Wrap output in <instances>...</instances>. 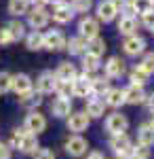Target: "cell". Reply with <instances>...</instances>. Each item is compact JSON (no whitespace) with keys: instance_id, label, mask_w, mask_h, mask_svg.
<instances>
[{"instance_id":"9","label":"cell","mask_w":154,"mask_h":159,"mask_svg":"<svg viewBox=\"0 0 154 159\" xmlns=\"http://www.w3.org/2000/svg\"><path fill=\"white\" fill-rule=\"evenodd\" d=\"M125 60H120L118 55H112V57H108V61L104 64V76H108L110 81L112 79H120L122 74H125Z\"/></svg>"},{"instance_id":"41","label":"cell","mask_w":154,"mask_h":159,"mask_svg":"<svg viewBox=\"0 0 154 159\" xmlns=\"http://www.w3.org/2000/svg\"><path fill=\"white\" fill-rule=\"evenodd\" d=\"M142 24L148 28V30H152L154 28V9L152 11H148V13H143L142 15Z\"/></svg>"},{"instance_id":"29","label":"cell","mask_w":154,"mask_h":159,"mask_svg":"<svg viewBox=\"0 0 154 159\" xmlns=\"http://www.w3.org/2000/svg\"><path fill=\"white\" fill-rule=\"evenodd\" d=\"M25 47L30 51H40L45 49V40H42V32H30V34H25Z\"/></svg>"},{"instance_id":"8","label":"cell","mask_w":154,"mask_h":159,"mask_svg":"<svg viewBox=\"0 0 154 159\" xmlns=\"http://www.w3.org/2000/svg\"><path fill=\"white\" fill-rule=\"evenodd\" d=\"M87 148H89V144H87V140L80 134H74L66 140V153L72 155V157H83L87 153Z\"/></svg>"},{"instance_id":"10","label":"cell","mask_w":154,"mask_h":159,"mask_svg":"<svg viewBox=\"0 0 154 159\" xmlns=\"http://www.w3.org/2000/svg\"><path fill=\"white\" fill-rule=\"evenodd\" d=\"M122 51H125L129 57H137V55H142L143 51H146V40H143L142 36H137V34L127 36L125 43H122Z\"/></svg>"},{"instance_id":"33","label":"cell","mask_w":154,"mask_h":159,"mask_svg":"<svg viewBox=\"0 0 154 159\" xmlns=\"http://www.w3.org/2000/svg\"><path fill=\"white\" fill-rule=\"evenodd\" d=\"M55 91H57V98H66L70 100L74 93H72V81H57L55 85Z\"/></svg>"},{"instance_id":"42","label":"cell","mask_w":154,"mask_h":159,"mask_svg":"<svg viewBox=\"0 0 154 159\" xmlns=\"http://www.w3.org/2000/svg\"><path fill=\"white\" fill-rule=\"evenodd\" d=\"M0 159H11V147L0 142Z\"/></svg>"},{"instance_id":"4","label":"cell","mask_w":154,"mask_h":159,"mask_svg":"<svg viewBox=\"0 0 154 159\" xmlns=\"http://www.w3.org/2000/svg\"><path fill=\"white\" fill-rule=\"evenodd\" d=\"M129 127V119L122 115V112H112L106 117V132L110 136H116V134H125Z\"/></svg>"},{"instance_id":"18","label":"cell","mask_w":154,"mask_h":159,"mask_svg":"<svg viewBox=\"0 0 154 159\" xmlns=\"http://www.w3.org/2000/svg\"><path fill=\"white\" fill-rule=\"evenodd\" d=\"M84 112L89 115V119H91V117H93V119L104 117V112H106V102H104V98L89 96V100H87V110H84Z\"/></svg>"},{"instance_id":"19","label":"cell","mask_w":154,"mask_h":159,"mask_svg":"<svg viewBox=\"0 0 154 159\" xmlns=\"http://www.w3.org/2000/svg\"><path fill=\"white\" fill-rule=\"evenodd\" d=\"M51 112L53 117H70L72 112V100H66V98H55L51 102Z\"/></svg>"},{"instance_id":"20","label":"cell","mask_w":154,"mask_h":159,"mask_svg":"<svg viewBox=\"0 0 154 159\" xmlns=\"http://www.w3.org/2000/svg\"><path fill=\"white\" fill-rule=\"evenodd\" d=\"M104 102L106 106H112V108H120L125 104V91L120 87H110L108 93L104 96Z\"/></svg>"},{"instance_id":"14","label":"cell","mask_w":154,"mask_h":159,"mask_svg":"<svg viewBox=\"0 0 154 159\" xmlns=\"http://www.w3.org/2000/svg\"><path fill=\"white\" fill-rule=\"evenodd\" d=\"M110 148L114 151V155H129V151L133 148V142L127 134H116L110 138Z\"/></svg>"},{"instance_id":"38","label":"cell","mask_w":154,"mask_h":159,"mask_svg":"<svg viewBox=\"0 0 154 159\" xmlns=\"http://www.w3.org/2000/svg\"><path fill=\"white\" fill-rule=\"evenodd\" d=\"M139 66H142V68H143L148 74H152V72H154V53H146Z\"/></svg>"},{"instance_id":"37","label":"cell","mask_w":154,"mask_h":159,"mask_svg":"<svg viewBox=\"0 0 154 159\" xmlns=\"http://www.w3.org/2000/svg\"><path fill=\"white\" fill-rule=\"evenodd\" d=\"M11 81H13V74H9L6 70L0 72V93L11 91Z\"/></svg>"},{"instance_id":"6","label":"cell","mask_w":154,"mask_h":159,"mask_svg":"<svg viewBox=\"0 0 154 159\" xmlns=\"http://www.w3.org/2000/svg\"><path fill=\"white\" fill-rule=\"evenodd\" d=\"M42 40H45V49H49V51H63L66 49V40H68V38L63 36L61 30H49L47 34H42Z\"/></svg>"},{"instance_id":"44","label":"cell","mask_w":154,"mask_h":159,"mask_svg":"<svg viewBox=\"0 0 154 159\" xmlns=\"http://www.w3.org/2000/svg\"><path fill=\"white\" fill-rule=\"evenodd\" d=\"M30 4H34V7H45L47 4V0H28Z\"/></svg>"},{"instance_id":"24","label":"cell","mask_w":154,"mask_h":159,"mask_svg":"<svg viewBox=\"0 0 154 159\" xmlns=\"http://www.w3.org/2000/svg\"><path fill=\"white\" fill-rule=\"evenodd\" d=\"M66 51H70V55H84L87 53V40L83 36H72L66 40Z\"/></svg>"},{"instance_id":"50","label":"cell","mask_w":154,"mask_h":159,"mask_svg":"<svg viewBox=\"0 0 154 159\" xmlns=\"http://www.w3.org/2000/svg\"><path fill=\"white\" fill-rule=\"evenodd\" d=\"M150 32H152V34H154V28H152V30H150Z\"/></svg>"},{"instance_id":"25","label":"cell","mask_w":154,"mask_h":159,"mask_svg":"<svg viewBox=\"0 0 154 159\" xmlns=\"http://www.w3.org/2000/svg\"><path fill=\"white\" fill-rule=\"evenodd\" d=\"M99 68H101V57L91 55V53H84L83 55V72L89 74V76H93Z\"/></svg>"},{"instance_id":"13","label":"cell","mask_w":154,"mask_h":159,"mask_svg":"<svg viewBox=\"0 0 154 159\" xmlns=\"http://www.w3.org/2000/svg\"><path fill=\"white\" fill-rule=\"evenodd\" d=\"M89 123H91V119H89V115L84 110L70 112V117H68V129L74 132V134H80V132H84L89 127Z\"/></svg>"},{"instance_id":"34","label":"cell","mask_w":154,"mask_h":159,"mask_svg":"<svg viewBox=\"0 0 154 159\" xmlns=\"http://www.w3.org/2000/svg\"><path fill=\"white\" fill-rule=\"evenodd\" d=\"M131 4H133V11L137 13V15H143V13H148V11L154 9L152 0H131Z\"/></svg>"},{"instance_id":"32","label":"cell","mask_w":154,"mask_h":159,"mask_svg":"<svg viewBox=\"0 0 154 159\" xmlns=\"http://www.w3.org/2000/svg\"><path fill=\"white\" fill-rule=\"evenodd\" d=\"M30 11V2L28 0H9V13L11 15H28Z\"/></svg>"},{"instance_id":"12","label":"cell","mask_w":154,"mask_h":159,"mask_svg":"<svg viewBox=\"0 0 154 159\" xmlns=\"http://www.w3.org/2000/svg\"><path fill=\"white\" fill-rule=\"evenodd\" d=\"M91 79L93 76H89V74H78L74 81H72V93L76 96V98H89L91 96Z\"/></svg>"},{"instance_id":"35","label":"cell","mask_w":154,"mask_h":159,"mask_svg":"<svg viewBox=\"0 0 154 159\" xmlns=\"http://www.w3.org/2000/svg\"><path fill=\"white\" fill-rule=\"evenodd\" d=\"M91 9H93V0H74V4H72V11H74V15H76V13H83V15H87Z\"/></svg>"},{"instance_id":"46","label":"cell","mask_w":154,"mask_h":159,"mask_svg":"<svg viewBox=\"0 0 154 159\" xmlns=\"http://www.w3.org/2000/svg\"><path fill=\"white\" fill-rule=\"evenodd\" d=\"M59 4H63V7H70V9H72V4H74V0H61Z\"/></svg>"},{"instance_id":"43","label":"cell","mask_w":154,"mask_h":159,"mask_svg":"<svg viewBox=\"0 0 154 159\" xmlns=\"http://www.w3.org/2000/svg\"><path fill=\"white\" fill-rule=\"evenodd\" d=\"M87 159H106V155H104L101 151H91V153L87 155Z\"/></svg>"},{"instance_id":"45","label":"cell","mask_w":154,"mask_h":159,"mask_svg":"<svg viewBox=\"0 0 154 159\" xmlns=\"http://www.w3.org/2000/svg\"><path fill=\"white\" fill-rule=\"evenodd\" d=\"M146 102H148V106H150V110H154V93L150 96V98H146Z\"/></svg>"},{"instance_id":"27","label":"cell","mask_w":154,"mask_h":159,"mask_svg":"<svg viewBox=\"0 0 154 159\" xmlns=\"http://www.w3.org/2000/svg\"><path fill=\"white\" fill-rule=\"evenodd\" d=\"M72 19H74V11H72L70 7H63V4H57L55 9H53V21H57V24H70Z\"/></svg>"},{"instance_id":"22","label":"cell","mask_w":154,"mask_h":159,"mask_svg":"<svg viewBox=\"0 0 154 159\" xmlns=\"http://www.w3.org/2000/svg\"><path fill=\"white\" fill-rule=\"evenodd\" d=\"M55 76H57V81H74L78 72H76V66L72 61H61L55 70Z\"/></svg>"},{"instance_id":"30","label":"cell","mask_w":154,"mask_h":159,"mask_svg":"<svg viewBox=\"0 0 154 159\" xmlns=\"http://www.w3.org/2000/svg\"><path fill=\"white\" fill-rule=\"evenodd\" d=\"M148 79H150V74L146 72V70H143V68L139 66V64L131 68V83H133V85H139V87H143L146 83H148Z\"/></svg>"},{"instance_id":"11","label":"cell","mask_w":154,"mask_h":159,"mask_svg":"<svg viewBox=\"0 0 154 159\" xmlns=\"http://www.w3.org/2000/svg\"><path fill=\"white\" fill-rule=\"evenodd\" d=\"M118 17V9L114 7V2L112 0H101L99 4H97V21L101 24H110V21H114Z\"/></svg>"},{"instance_id":"51","label":"cell","mask_w":154,"mask_h":159,"mask_svg":"<svg viewBox=\"0 0 154 159\" xmlns=\"http://www.w3.org/2000/svg\"><path fill=\"white\" fill-rule=\"evenodd\" d=\"M152 2H154V0H152Z\"/></svg>"},{"instance_id":"5","label":"cell","mask_w":154,"mask_h":159,"mask_svg":"<svg viewBox=\"0 0 154 159\" xmlns=\"http://www.w3.org/2000/svg\"><path fill=\"white\" fill-rule=\"evenodd\" d=\"M49 19H51V15L45 11V7H32L28 11V24L34 32H40L42 28H47Z\"/></svg>"},{"instance_id":"2","label":"cell","mask_w":154,"mask_h":159,"mask_svg":"<svg viewBox=\"0 0 154 159\" xmlns=\"http://www.w3.org/2000/svg\"><path fill=\"white\" fill-rule=\"evenodd\" d=\"M24 129L30 132V134H34V136H38L40 132L47 129V117H45L42 112H38V110H30V112L25 115Z\"/></svg>"},{"instance_id":"31","label":"cell","mask_w":154,"mask_h":159,"mask_svg":"<svg viewBox=\"0 0 154 159\" xmlns=\"http://www.w3.org/2000/svg\"><path fill=\"white\" fill-rule=\"evenodd\" d=\"M6 30L11 32L13 43H17V40H21V38H25V25L21 24L19 19H13V21H9V25H6Z\"/></svg>"},{"instance_id":"39","label":"cell","mask_w":154,"mask_h":159,"mask_svg":"<svg viewBox=\"0 0 154 159\" xmlns=\"http://www.w3.org/2000/svg\"><path fill=\"white\" fill-rule=\"evenodd\" d=\"M11 43H13V36H11V32L6 30V25L0 28V47H6V45H11Z\"/></svg>"},{"instance_id":"21","label":"cell","mask_w":154,"mask_h":159,"mask_svg":"<svg viewBox=\"0 0 154 159\" xmlns=\"http://www.w3.org/2000/svg\"><path fill=\"white\" fill-rule=\"evenodd\" d=\"M110 89V79L108 76H93L91 79V96L95 98H104Z\"/></svg>"},{"instance_id":"15","label":"cell","mask_w":154,"mask_h":159,"mask_svg":"<svg viewBox=\"0 0 154 159\" xmlns=\"http://www.w3.org/2000/svg\"><path fill=\"white\" fill-rule=\"evenodd\" d=\"M11 89L17 93V96H24V93H28V91H32L34 85H32V79H30L25 72H19V74H13Z\"/></svg>"},{"instance_id":"3","label":"cell","mask_w":154,"mask_h":159,"mask_svg":"<svg viewBox=\"0 0 154 159\" xmlns=\"http://www.w3.org/2000/svg\"><path fill=\"white\" fill-rule=\"evenodd\" d=\"M78 36H83L84 40H91V38L99 36V21H97V17L83 15V19L78 21Z\"/></svg>"},{"instance_id":"23","label":"cell","mask_w":154,"mask_h":159,"mask_svg":"<svg viewBox=\"0 0 154 159\" xmlns=\"http://www.w3.org/2000/svg\"><path fill=\"white\" fill-rule=\"evenodd\" d=\"M19 104L24 106V108H30V110H36L40 104H42V93H38V91H28L24 96H19Z\"/></svg>"},{"instance_id":"40","label":"cell","mask_w":154,"mask_h":159,"mask_svg":"<svg viewBox=\"0 0 154 159\" xmlns=\"http://www.w3.org/2000/svg\"><path fill=\"white\" fill-rule=\"evenodd\" d=\"M34 159H55V153L51 148H36Z\"/></svg>"},{"instance_id":"7","label":"cell","mask_w":154,"mask_h":159,"mask_svg":"<svg viewBox=\"0 0 154 159\" xmlns=\"http://www.w3.org/2000/svg\"><path fill=\"white\" fill-rule=\"evenodd\" d=\"M55 85H57V76L53 70H45V72H40V76L36 79V91L38 93H53L55 91Z\"/></svg>"},{"instance_id":"1","label":"cell","mask_w":154,"mask_h":159,"mask_svg":"<svg viewBox=\"0 0 154 159\" xmlns=\"http://www.w3.org/2000/svg\"><path fill=\"white\" fill-rule=\"evenodd\" d=\"M11 148H17V151H21L25 155H34L36 148H38V138L34 134H30V132H25V129H13V136H11Z\"/></svg>"},{"instance_id":"26","label":"cell","mask_w":154,"mask_h":159,"mask_svg":"<svg viewBox=\"0 0 154 159\" xmlns=\"http://www.w3.org/2000/svg\"><path fill=\"white\" fill-rule=\"evenodd\" d=\"M116 28L122 36H133V34H137V19L135 17H120Z\"/></svg>"},{"instance_id":"49","label":"cell","mask_w":154,"mask_h":159,"mask_svg":"<svg viewBox=\"0 0 154 159\" xmlns=\"http://www.w3.org/2000/svg\"><path fill=\"white\" fill-rule=\"evenodd\" d=\"M152 125H154V110H152Z\"/></svg>"},{"instance_id":"28","label":"cell","mask_w":154,"mask_h":159,"mask_svg":"<svg viewBox=\"0 0 154 159\" xmlns=\"http://www.w3.org/2000/svg\"><path fill=\"white\" fill-rule=\"evenodd\" d=\"M106 40L101 36L97 38H91V40H87V53H91V55H97V57H101L104 53H106Z\"/></svg>"},{"instance_id":"48","label":"cell","mask_w":154,"mask_h":159,"mask_svg":"<svg viewBox=\"0 0 154 159\" xmlns=\"http://www.w3.org/2000/svg\"><path fill=\"white\" fill-rule=\"evenodd\" d=\"M47 2H49V4H55V7H57V4H59L61 0H47Z\"/></svg>"},{"instance_id":"17","label":"cell","mask_w":154,"mask_h":159,"mask_svg":"<svg viewBox=\"0 0 154 159\" xmlns=\"http://www.w3.org/2000/svg\"><path fill=\"white\" fill-rule=\"evenodd\" d=\"M137 144L150 148L154 147V125L152 123H142L137 127Z\"/></svg>"},{"instance_id":"16","label":"cell","mask_w":154,"mask_h":159,"mask_svg":"<svg viewBox=\"0 0 154 159\" xmlns=\"http://www.w3.org/2000/svg\"><path fill=\"white\" fill-rule=\"evenodd\" d=\"M122 91H125V104H133V106L143 104L146 98H148V96H146V91H143V87L133 85V83H131L129 87H125Z\"/></svg>"},{"instance_id":"36","label":"cell","mask_w":154,"mask_h":159,"mask_svg":"<svg viewBox=\"0 0 154 159\" xmlns=\"http://www.w3.org/2000/svg\"><path fill=\"white\" fill-rule=\"evenodd\" d=\"M148 157H150V148L142 147V144H137L129 151V159H148Z\"/></svg>"},{"instance_id":"47","label":"cell","mask_w":154,"mask_h":159,"mask_svg":"<svg viewBox=\"0 0 154 159\" xmlns=\"http://www.w3.org/2000/svg\"><path fill=\"white\" fill-rule=\"evenodd\" d=\"M114 159H129V155H114Z\"/></svg>"}]
</instances>
